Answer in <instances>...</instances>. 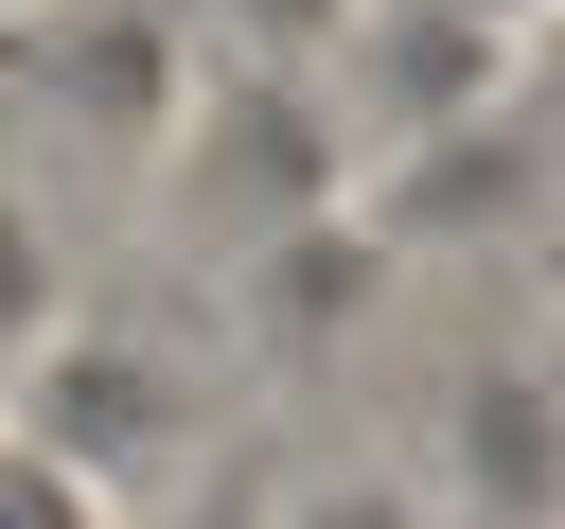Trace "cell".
<instances>
[{
  "label": "cell",
  "mask_w": 565,
  "mask_h": 529,
  "mask_svg": "<svg viewBox=\"0 0 565 529\" xmlns=\"http://www.w3.org/2000/svg\"><path fill=\"white\" fill-rule=\"evenodd\" d=\"M335 53H353L371 141H441V123L512 106V18H477V0H371Z\"/></svg>",
  "instance_id": "cell-2"
},
{
  "label": "cell",
  "mask_w": 565,
  "mask_h": 529,
  "mask_svg": "<svg viewBox=\"0 0 565 529\" xmlns=\"http://www.w3.org/2000/svg\"><path fill=\"white\" fill-rule=\"evenodd\" d=\"M53 317H71V247H53V212H35L18 176H0V370H18V353H35Z\"/></svg>",
  "instance_id": "cell-7"
},
{
  "label": "cell",
  "mask_w": 565,
  "mask_h": 529,
  "mask_svg": "<svg viewBox=\"0 0 565 529\" xmlns=\"http://www.w3.org/2000/svg\"><path fill=\"white\" fill-rule=\"evenodd\" d=\"M194 159H212V194H230V229H247V247H282V229H318V123H300V88H282V71H247V88H212V123H194Z\"/></svg>",
  "instance_id": "cell-5"
},
{
  "label": "cell",
  "mask_w": 565,
  "mask_h": 529,
  "mask_svg": "<svg viewBox=\"0 0 565 529\" xmlns=\"http://www.w3.org/2000/svg\"><path fill=\"white\" fill-rule=\"evenodd\" d=\"M0 529H124V494H88L53 441H18V423H0Z\"/></svg>",
  "instance_id": "cell-8"
},
{
  "label": "cell",
  "mask_w": 565,
  "mask_h": 529,
  "mask_svg": "<svg viewBox=\"0 0 565 529\" xmlns=\"http://www.w3.org/2000/svg\"><path fill=\"white\" fill-rule=\"evenodd\" d=\"M477 18H512V35H530V18H547V0H477Z\"/></svg>",
  "instance_id": "cell-11"
},
{
  "label": "cell",
  "mask_w": 565,
  "mask_h": 529,
  "mask_svg": "<svg viewBox=\"0 0 565 529\" xmlns=\"http://www.w3.org/2000/svg\"><path fill=\"white\" fill-rule=\"evenodd\" d=\"M441 511L477 529H565V388L530 353H477L441 406Z\"/></svg>",
  "instance_id": "cell-3"
},
{
  "label": "cell",
  "mask_w": 565,
  "mask_h": 529,
  "mask_svg": "<svg viewBox=\"0 0 565 529\" xmlns=\"http://www.w3.org/2000/svg\"><path fill=\"white\" fill-rule=\"evenodd\" d=\"M35 88H53V123H88V141H159V123H177V18H159V0H88V18L35 35Z\"/></svg>",
  "instance_id": "cell-4"
},
{
  "label": "cell",
  "mask_w": 565,
  "mask_h": 529,
  "mask_svg": "<svg viewBox=\"0 0 565 529\" xmlns=\"http://www.w3.org/2000/svg\"><path fill=\"white\" fill-rule=\"evenodd\" d=\"M494 212H530V141H512V106H477V123H441V141H388V194H371V229H424V247H459V229H494Z\"/></svg>",
  "instance_id": "cell-6"
},
{
  "label": "cell",
  "mask_w": 565,
  "mask_h": 529,
  "mask_svg": "<svg viewBox=\"0 0 565 529\" xmlns=\"http://www.w3.org/2000/svg\"><path fill=\"white\" fill-rule=\"evenodd\" d=\"M353 18H371V0H230V35H247L265 71H300V53H335Z\"/></svg>",
  "instance_id": "cell-10"
},
{
  "label": "cell",
  "mask_w": 565,
  "mask_h": 529,
  "mask_svg": "<svg viewBox=\"0 0 565 529\" xmlns=\"http://www.w3.org/2000/svg\"><path fill=\"white\" fill-rule=\"evenodd\" d=\"M265 529H441V494L424 476H300Z\"/></svg>",
  "instance_id": "cell-9"
},
{
  "label": "cell",
  "mask_w": 565,
  "mask_h": 529,
  "mask_svg": "<svg viewBox=\"0 0 565 529\" xmlns=\"http://www.w3.org/2000/svg\"><path fill=\"white\" fill-rule=\"evenodd\" d=\"M18 441H53L88 494H159V458L194 441V388H177V353H141V335H35L18 353Z\"/></svg>",
  "instance_id": "cell-1"
}]
</instances>
